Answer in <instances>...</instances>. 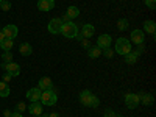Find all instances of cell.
Returning a JSON list of instances; mask_svg holds the SVG:
<instances>
[{
	"mask_svg": "<svg viewBox=\"0 0 156 117\" xmlns=\"http://www.w3.org/2000/svg\"><path fill=\"white\" fill-rule=\"evenodd\" d=\"M144 39H145V33L142 30H133L131 31V41L129 42H134V44H144Z\"/></svg>",
	"mask_w": 156,
	"mask_h": 117,
	"instance_id": "obj_7",
	"label": "cell"
},
{
	"mask_svg": "<svg viewBox=\"0 0 156 117\" xmlns=\"http://www.w3.org/2000/svg\"><path fill=\"white\" fill-rule=\"evenodd\" d=\"M48 117H59V114H56V112H51V114H48Z\"/></svg>",
	"mask_w": 156,
	"mask_h": 117,
	"instance_id": "obj_37",
	"label": "cell"
},
{
	"mask_svg": "<svg viewBox=\"0 0 156 117\" xmlns=\"http://www.w3.org/2000/svg\"><path fill=\"white\" fill-rule=\"evenodd\" d=\"M31 115H41L42 114V103L41 101H31V105L27 108Z\"/></svg>",
	"mask_w": 156,
	"mask_h": 117,
	"instance_id": "obj_13",
	"label": "cell"
},
{
	"mask_svg": "<svg viewBox=\"0 0 156 117\" xmlns=\"http://www.w3.org/2000/svg\"><path fill=\"white\" fill-rule=\"evenodd\" d=\"M9 95V84L5 81H0V97H8Z\"/></svg>",
	"mask_w": 156,
	"mask_h": 117,
	"instance_id": "obj_22",
	"label": "cell"
},
{
	"mask_svg": "<svg viewBox=\"0 0 156 117\" xmlns=\"http://www.w3.org/2000/svg\"><path fill=\"white\" fill-rule=\"evenodd\" d=\"M2 31H3L5 37H8V39H14V37L17 36V33H19V30H17L16 25H6V27H3Z\"/></svg>",
	"mask_w": 156,
	"mask_h": 117,
	"instance_id": "obj_11",
	"label": "cell"
},
{
	"mask_svg": "<svg viewBox=\"0 0 156 117\" xmlns=\"http://www.w3.org/2000/svg\"><path fill=\"white\" fill-rule=\"evenodd\" d=\"M137 56H139V53H137V51H129V53H126L125 55V62L126 64H134L136 61H137Z\"/></svg>",
	"mask_w": 156,
	"mask_h": 117,
	"instance_id": "obj_20",
	"label": "cell"
},
{
	"mask_svg": "<svg viewBox=\"0 0 156 117\" xmlns=\"http://www.w3.org/2000/svg\"><path fill=\"white\" fill-rule=\"evenodd\" d=\"M81 45H83L84 48H89V47H90L89 41H87V39H84V37H81Z\"/></svg>",
	"mask_w": 156,
	"mask_h": 117,
	"instance_id": "obj_31",
	"label": "cell"
},
{
	"mask_svg": "<svg viewBox=\"0 0 156 117\" xmlns=\"http://www.w3.org/2000/svg\"><path fill=\"white\" fill-rule=\"evenodd\" d=\"M97 45H98L101 50L109 48V45H111V36H109V34H100L98 39H97Z\"/></svg>",
	"mask_w": 156,
	"mask_h": 117,
	"instance_id": "obj_8",
	"label": "cell"
},
{
	"mask_svg": "<svg viewBox=\"0 0 156 117\" xmlns=\"http://www.w3.org/2000/svg\"><path fill=\"white\" fill-rule=\"evenodd\" d=\"M33 117H44V115H33Z\"/></svg>",
	"mask_w": 156,
	"mask_h": 117,
	"instance_id": "obj_38",
	"label": "cell"
},
{
	"mask_svg": "<svg viewBox=\"0 0 156 117\" xmlns=\"http://www.w3.org/2000/svg\"><path fill=\"white\" fill-rule=\"evenodd\" d=\"M145 5H147V8L154 9L156 8V0H145Z\"/></svg>",
	"mask_w": 156,
	"mask_h": 117,
	"instance_id": "obj_27",
	"label": "cell"
},
{
	"mask_svg": "<svg viewBox=\"0 0 156 117\" xmlns=\"http://www.w3.org/2000/svg\"><path fill=\"white\" fill-rule=\"evenodd\" d=\"M3 115H5V117H11V112H9L8 109H5V111H3Z\"/></svg>",
	"mask_w": 156,
	"mask_h": 117,
	"instance_id": "obj_35",
	"label": "cell"
},
{
	"mask_svg": "<svg viewBox=\"0 0 156 117\" xmlns=\"http://www.w3.org/2000/svg\"><path fill=\"white\" fill-rule=\"evenodd\" d=\"M81 33H83V36H84L86 39L92 37V36L95 34V28H94V25H90V23H86V25H83Z\"/></svg>",
	"mask_w": 156,
	"mask_h": 117,
	"instance_id": "obj_15",
	"label": "cell"
},
{
	"mask_svg": "<svg viewBox=\"0 0 156 117\" xmlns=\"http://www.w3.org/2000/svg\"><path fill=\"white\" fill-rule=\"evenodd\" d=\"M39 86V89L41 90H48V89H51L53 87V83H51V78H48V76H42L41 80H39V83H37Z\"/></svg>",
	"mask_w": 156,
	"mask_h": 117,
	"instance_id": "obj_14",
	"label": "cell"
},
{
	"mask_svg": "<svg viewBox=\"0 0 156 117\" xmlns=\"http://www.w3.org/2000/svg\"><path fill=\"white\" fill-rule=\"evenodd\" d=\"M61 27H62V20L59 17H55L51 19L47 25V30L51 33V34H59L61 33Z\"/></svg>",
	"mask_w": 156,
	"mask_h": 117,
	"instance_id": "obj_5",
	"label": "cell"
},
{
	"mask_svg": "<svg viewBox=\"0 0 156 117\" xmlns=\"http://www.w3.org/2000/svg\"><path fill=\"white\" fill-rule=\"evenodd\" d=\"M41 94H42V90L39 87H31L27 92V98L30 101H39V100H41Z\"/></svg>",
	"mask_w": 156,
	"mask_h": 117,
	"instance_id": "obj_12",
	"label": "cell"
},
{
	"mask_svg": "<svg viewBox=\"0 0 156 117\" xmlns=\"http://www.w3.org/2000/svg\"><path fill=\"white\" fill-rule=\"evenodd\" d=\"M2 59H3L5 62H11V59H12V53H11V51H3Z\"/></svg>",
	"mask_w": 156,
	"mask_h": 117,
	"instance_id": "obj_25",
	"label": "cell"
},
{
	"mask_svg": "<svg viewBox=\"0 0 156 117\" xmlns=\"http://www.w3.org/2000/svg\"><path fill=\"white\" fill-rule=\"evenodd\" d=\"M58 97H56V92L53 89H48V90H42V94H41V101L42 103V106H53L55 103H56Z\"/></svg>",
	"mask_w": 156,
	"mask_h": 117,
	"instance_id": "obj_2",
	"label": "cell"
},
{
	"mask_svg": "<svg viewBox=\"0 0 156 117\" xmlns=\"http://www.w3.org/2000/svg\"><path fill=\"white\" fill-rule=\"evenodd\" d=\"M31 45L28 44V42H23V44H20L19 45V53L20 55H23V56H28V55H31Z\"/></svg>",
	"mask_w": 156,
	"mask_h": 117,
	"instance_id": "obj_19",
	"label": "cell"
},
{
	"mask_svg": "<svg viewBox=\"0 0 156 117\" xmlns=\"http://www.w3.org/2000/svg\"><path fill=\"white\" fill-rule=\"evenodd\" d=\"M3 69L11 75V76H17L19 73H20V66H19V64H16V62H5L3 64Z\"/></svg>",
	"mask_w": 156,
	"mask_h": 117,
	"instance_id": "obj_6",
	"label": "cell"
},
{
	"mask_svg": "<svg viewBox=\"0 0 156 117\" xmlns=\"http://www.w3.org/2000/svg\"><path fill=\"white\" fill-rule=\"evenodd\" d=\"M144 33H147V34H154V31H156V23H154V20H145L144 22V30H142Z\"/></svg>",
	"mask_w": 156,
	"mask_h": 117,
	"instance_id": "obj_16",
	"label": "cell"
},
{
	"mask_svg": "<svg viewBox=\"0 0 156 117\" xmlns=\"http://www.w3.org/2000/svg\"><path fill=\"white\" fill-rule=\"evenodd\" d=\"M61 34L64 37H76L78 36V27L73 23V22H66V23H62V27H61Z\"/></svg>",
	"mask_w": 156,
	"mask_h": 117,
	"instance_id": "obj_3",
	"label": "cell"
},
{
	"mask_svg": "<svg viewBox=\"0 0 156 117\" xmlns=\"http://www.w3.org/2000/svg\"><path fill=\"white\" fill-rule=\"evenodd\" d=\"M11 117H23V115H22V112H12Z\"/></svg>",
	"mask_w": 156,
	"mask_h": 117,
	"instance_id": "obj_34",
	"label": "cell"
},
{
	"mask_svg": "<svg viewBox=\"0 0 156 117\" xmlns=\"http://www.w3.org/2000/svg\"><path fill=\"white\" fill-rule=\"evenodd\" d=\"M11 78H12V76H11V75H9L8 72H5V73H3V81H5V83L11 81Z\"/></svg>",
	"mask_w": 156,
	"mask_h": 117,
	"instance_id": "obj_32",
	"label": "cell"
},
{
	"mask_svg": "<svg viewBox=\"0 0 156 117\" xmlns=\"http://www.w3.org/2000/svg\"><path fill=\"white\" fill-rule=\"evenodd\" d=\"M12 45H14V39H8V37H5L3 41L0 42V48H2L3 51H11Z\"/></svg>",
	"mask_w": 156,
	"mask_h": 117,
	"instance_id": "obj_18",
	"label": "cell"
},
{
	"mask_svg": "<svg viewBox=\"0 0 156 117\" xmlns=\"http://www.w3.org/2000/svg\"><path fill=\"white\" fill-rule=\"evenodd\" d=\"M140 101L144 103L145 106H147V105H151V103H153V95H151V94H142Z\"/></svg>",
	"mask_w": 156,
	"mask_h": 117,
	"instance_id": "obj_23",
	"label": "cell"
},
{
	"mask_svg": "<svg viewBox=\"0 0 156 117\" xmlns=\"http://www.w3.org/2000/svg\"><path fill=\"white\" fill-rule=\"evenodd\" d=\"M92 97H94V94L90 92V90H83V92L80 94V103H81L83 106H89V108H90Z\"/></svg>",
	"mask_w": 156,
	"mask_h": 117,
	"instance_id": "obj_10",
	"label": "cell"
},
{
	"mask_svg": "<svg viewBox=\"0 0 156 117\" xmlns=\"http://www.w3.org/2000/svg\"><path fill=\"white\" fill-rule=\"evenodd\" d=\"M55 6V0H39L37 2V9L39 11H51Z\"/></svg>",
	"mask_w": 156,
	"mask_h": 117,
	"instance_id": "obj_9",
	"label": "cell"
},
{
	"mask_svg": "<svg viewBox=\"0 0 156 117\" xmlns=\"http://www.w3.org/2000/svg\"><path fill=\"white\" fill-rule=\"evenodd\" d=\"M2 2H3V0H0V3H2Z\"/></svg>",
	"mask_w": 156,
	"mask_h": 117,
	"instance_id": "obj_39",
	"label": "cell"
},
{
	"mask_svg": "<svg viewBox=\"0 0 156 117\" xmlns=\"http://www.w3.org/2000/svg\"><path fill=\"white\" fill-rule=\"evenodd\" d=\"M103 117H115V114H114V111H109L108 109L105 114H103Z\"/></svg>",
	"mask_w": 156,
	"mask_h": 117,
	"instance_id": "obj_33",
	"label": "cell"
},
{
	"mask_svg": "<svg viewBox=\"0 0 156 117\" xmlns=\"http://www.w3.org/2000/svg\"><path fill=\"white\" fill-rule=\"evenodd\" d=\"M78 14H80V9H78L76 6H69L67 11H66V16H67L70 20L75 19V17H78Z\"/></svg>",
	"mask_w": 156,
	"mask_h": 117,
	"instance_id": "obj_21",
	"label": "cell"
},
{
	"mask_svg": "<svg viewBox=\"0 0 156 117\" xmlns=\"http://www.w3.org/2000/svg\"><path fill=\"white\" fill-rule=\"evenodd\" d=\"M140 103V95L139 94H126L125 95V105L129 109H136Z\"/></svg>",
	"mask_w": 156,
	"mask_h": 117,
	"instance_id": "obj_4",
	"label": "cell"
},
{
	"mask_svg": "<svg viewBox=\"0 0 156 117\" xmlns=\"http://www.w3.org/2000/svg\"><path fill=\"white\" fill-rule=\"evenodd\" d=\"M3 39H5V34H3V31H2V30H0V42H2Z\"/></svg>",
	"mask_w": 156,
	"mask_h": 117,
	"instance_id": "obj_36",
	"label": "cell"
},
{
	"mask_svg": "<svg viewBox=\"0 0 156 117\" xmlns=\"http://www.w3.org/2000/svg\"><path fill=\"white\" fill-rule=\"evenodd\" d=\"M101 48L100 47H89L87 48V55H89V58H92V59H97V58H100L101 56Z\"/></svg>",
	"mask_w": 156,
	"mask_h": 117,
	"instance_id": "obj_17",
	"label": "cell"
},
{
	"mask_svg": "<svg viewBox=\"0 0 156 117\" xmlns=\"http://www.w3.org/2000/svg\"><path fill=\"white\" fill-rule=\"evenodd\" d=\"M98 105H100V100L94 95V97H92V101H90V108H97Z\"/></svg>",
	"mask_w": 156,
	"mask_h": 117,
	"instance_id": "obj_28",
	"label": "cell"
},
{
	"mask_svg": "<svg viewBox=\"0 0 156 117\" xmlns=\"http://www.w3.org/2000/svg\"><path fill=\"white\" fill-rule=\"evenodd\" d=\"M101 53H105V56H106V58H111V56L114 55V51H112L111 48H105V50L101 51Z\"/></svg>",
	"mask_w": 156,
	"mask_h": 117,
	"instance_id": "obj_30",
	"label": "cell"
},
{
	"mask_svg": "<svg viewBox=\"0 0 156 117\" xmlns=\"http://www.w3.org/2000/svg\"><path fill=\"white\" fill-rule=\"evenodd\" d=\"M117 28H119L120 31L126 30V28H128V20H126V19H120L119 22H117Z\"/></svg>",
	"mask_w": 156,
	"mask_h": 117,
	"instance_id": "obj_24",
	"label": "cell"
},
{
	"mask_svg": "<svg viewBox=\"0 0 156 117\" xmlns=\"http://www.w3.org/2000/svg\"><path fill=\"white\" fill-rule=\"evenodd\" d=\"M16 109H17V112H23L25 109H27V106H25V103H17V106H16Z\"/></svg>",
	"mask_w": 156,
	"mask_h": 117,
	"instance_id": "obj_29",
	"label": "cell"
},
{
	"mask_svg": "<svg viewBox=\"0 0 156 117\" xmlns=\"http://www.w3.org/2000/svg\"><path fill=\"white\" fill-rule=\"evenodd\" d=\"M0 9H2V11H9L11 9V3L6 2V0H3V2L0 3Z\"/></svg>",
	"mask_w": 156,
	"mask_h": 117,
	"instance_id": "obj_26",
	"label": "cell"
},
{
	"mask_svg": "<svg viewBox=\"0 0 156 117\" xmlns=\"http://www.w3.org/2000/svg\"><path fill=\"white\" fill-rule=\"evenodd\" d=\"M133 50V47H131V42L128 41V39H125V37H119L115 41V48H114V51L115 53H119V55H126V53H129V51Z\"/></svg>",
	"mask_w": 156,
	"mask_h": 117,
	"instance_id": "obj_1",
	"label": "cell"
}]
</instances>
